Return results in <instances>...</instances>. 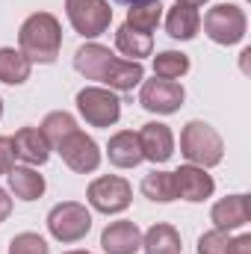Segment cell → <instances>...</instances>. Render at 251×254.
Returning <instances> with one entry per match:
<instances>
[{
    "label": "cell",
    "instance_id": "1",
    "mask_svg": "<svg viewBox=\"0 0 251 254\" xmlns=\"http://www.w3.org/2000/svg\"><path fill=\"white\" fill-rule=\"evenodd\" d=\"M18 51L30 63L51 65L63 51V24L51 12H33L18 30Z\"/></svg>",
    "mask_w": 251,
    "mask_h": 254
},
{
    "label": "cell",
    "instance_id": "2",
    "mask_svg": "<svg viewBox=\"0 0 251 254\" xmlns=\"http://www.w3.org/2000/svg\"><path fill=\"white\" fill-rule=\"evenodd\" d=\"M181 154L192 166L213 169V166H219L225 160V142H222L219 130L213 125L195 119L181 130Z\"/></svg>",
    "mask_w": 251,
    "mask_h": 254
},
{
    "label": "cell",
    "instance_id": "3",
    "mask_svg": "<svg viewBox=\"0 0 251 254\" xmlns=\"http://www.w3.org/2000/svg\"><path fill=\"white\" fill-rule=\"evenodd\" d=\"M48 231L57 243H80L92 231V210L80 201H63L48 213Z\"/></svg>",
    "mask_w": 251,
    "mask_h": 254
},
{
    "label": "cell",
    "instance_id": "4",
    "mask_svg": "<svg viewBox=\"0 0 251 254\" xmlns=\"http://www.w3.org/2000/svg\"><path fill=\"white\" fill-rule=\"evenodd\" d=\"M246 30H249V18L237 3H216L204 15V33L216 45H225V48L240 45L246 39Z\"/></svg>",
    "mask_w": 251,
    "mask_h": 254
},
{
    "label": "cell",
    "instance_id": "5",
    "mask_svg": "<svg viewBox=\"0 0 251 254\" xmlns=\"http://www.w3.org/2000/svg\"><path fill=\"white\" fill-rule=\"evenodd\" d=\"M77 113L92 127H113L122 119V101L107 86H86L77 92Z\"/></svg>",
    "mask_w": 251,
    "mask_h": 254
},
{
    "label": "cell",
    "instance_id": "6",
    "mask_svg": "<svg viewBox=\"0 0 251 254\" xmlns=\"http://www.w3.org/2000/svg\"><path fill=\"white\" fill-rule=\"evenodd\" d=\"M65 15L74 33H80L83 39H98L113 24L110 0H65Z\"/></svg>",
    "mask_w": 251,
    "mask_h": 254
},
{
    "label": "cell",
    "instance_id": "7",
    "mask_svg": "<svg viewBox=\"0 0 251 254\" xmlns=\"http://www.w3.org/2000/svg\"><path fill=\"white\" fill-rule=\"evenodd\" d=\"M86 201L92 210L104 213V216H116V213H125L133 201V187L127 184L125 178L119 175H101L89 184L86 190Z\"/></svg>",
    "mask_w": 251,
    "mask_h": 254
},
{
    "label": "cell",
    "instance_id": "8",
    "mask_svg": "<svg viewBox=\"0 0 251 254\" xmlns=\"http://www.w3.org/2000/svg\"><path fill=\"white\" fill-rule=\"evenodd\" d=\"M184 101H187V92L178 80H163V77L142 80V89H139L142 110L157 113V116H172L184 107Z\"/></svg>",
    "mask_w": 251,
    "mask_h": 254
},
{
    "label": "cell",
    "instance_id": "9",
    "mask_svg": "<svg viewBox=\"0 0 251 254\" xmlns=\"http://www.w3.org/2000/svg\"><path fill=\"white\" fill-rule=\"evenodd\" d=\"M54 151L63 157L65 166H68L71 172H77V175H92V172H98V166H101V148H98V142H95L92 136H86L83 130H74L71 136H65Z\"/></svg>",
    "mask_w": 251,
    "mask_h": 254
},
{
    "label": "cell",
    "instance_id": "10",
    "mask_svg": "<svg viewBox=\"0 0 251 254\" xmlns=\"http://www.w3.org/2000/svg\"><path fill=\"white\" fill-rule=\"evenodd\" d=\"M172 175H175V192H178V198H184L189 204H201V201H207L216 192V181L201 166L187 163V166H181Z\"/></svg>",
    "mask_w": 251,
    "mask_h": 254
},
{
    "label": "cell",
    "instance_id": "11",
    "mask_svg": "<svg viewBox=\"0 0 251 254\" xmlns=\"http://www.w3.org/2000/svg\"><path fill=\"white\" fill-rule=\"evenodd\" d=\"M139 148H142V160H151L154 166L169 163L175 154V133L163 122H148L139 130Z\"/></svg>",
    "mask_w": 251,
    "mask_h": 254
},
{
    "label": "cell",
    "instance_id": "12",
    "mask_svg": "<svg viewBox=\"0 0 251 254\" xmlns=\"http://www.w3.org/2000/svg\"><path fill=\"white\" fill-rule=\"evenodd\" d=\"M251 219V207H249V195L246 192H237V195H228V198H219L210 210V222L213 228L219 231H240L246 228Z\"/></svg>",
    "mask_w": 251,
    "mask_h": 254
},
{
    "label": "cell",
    "instance_id": "13",
    "mask_svg": "<svg viewBox=\"0 0 251 254\" xmlns=\"http://www.w3.org/2000/svg\"><path fill=\"white\" fill-rule=\"evenodd\" d=\"M12 148H15V160L27 163V166H33V169H36V166H45V163L51 160V151H54L39 127H21V130H15Z\"/></svg>",
    "mask_w": 251,
    "mask_h": 254
},
{
    "label": "cell",
    "instance_id": "14",
    "mask_svg": "<svg viewBox=\"0 0 251 254\" xmlns=\"http://www.w3.org/2000/svg\"><path fill=\"white\" fill-rule=\"evenodd\" d=\"M101 249L107 254H136L142 249V231L136 222L130 219H119L110 222L101 234Z\"/></svg>",
    "mask_w": 251,
    "mask_h": 254
},
{
    "label": "cell",
    "instance_id": "15",
    "mask_svg": "<svg viewBox=\"0 0 251 254\" xmlns=\"http://www.w3.org/2000/svg\"><path fill=\"white\" fill-rule=\"evenodd\" d=\"M113 57H116V54H113L107 45L86 42V45H80L77 54H74V68H77V74H83L86 80L104 83V74H107V68L113 63Z\"/></svg>",
    "mask_w": 251,
    "mask_h": 254
},
{
    "label": "cell",
    "instance_id": "16",
    "mask_svg": "<svg viewBox=\"0 0 251 254\" xmlns=\"http://www.w3.org/2000/svg\"><path fill=\"white\" fill-rule=\"evenodd\" d=\"M107 160L116 169H136L142 163V148H139V133L119 130L107 142Z\"/></svg>",
    "mask_w": 251,
    "mask_h": 254
},
{
    "label": "cell",
    "instance_id": "17",
    "mask_svg": "<svg viewBox=\"0 0 251 254\" xmlns=\"http://www.w3.org/2000/svg\"><path fill=\"white\" fill-rule=\"evenodd\" d=\"M145 80V68L136 60H122V57H113V63L104 74V86L113 89V92H133L136 86H142Z\"/></svg>",
    "mask_w": 251,
    "mask_h": 254
},
{
    "label": "cell",
    "instance_id": "18",
    "mask_svg": "<svg viewBox=\"0 0 251 254\" xmlns=\"http://www.w3.org/2000/svg\"><path fill=\"white\" fill-rule=\"evenodd\" d=\"M6 181H9V192L18 201H39L45 195V190H48L45 178L33 166H12L9 175H6Z\"/></svg>",
    "mask_w": 251,
    "mask_h": 254
},
{
    "label": "cell",
    "instance_id": "19",
    "mask_svg": "<svg viewBox=\"0 0 251 254\" xmlns=\"http://www.w3.org/2000/svg\"><path fill=\"white\" fill-rule=\"evenodd\" d=\"M181 234L169 222H157L142 234V252L145 254H181Z\"/></svg>",
    "mask_w": 251,
    "mask_h": 254
},
{
    "label": "cell",
    "instance_id": "20",
    "mask_svg": "<svg viewBox=\"0 0 251 254\" xmlns=\"http://www.w3.org/2000/svg\"><path fill=\"white\" fill-rule=\"evenodd\" d=\"M198 30H201V15H198V9L181 6V3H178L175 9H169V15H166V33H169L175 42H189V39H195Z\"/></svg>",
    "mask_w": 251,
    "mask_h": 254
},
{
    "label": "cell",
    "instance_id": "21",
    "mask_svg": "<svg viewBox=\"0 0 251 254\" xmlns=\"http://www.w3.org/2000/svg\"><path fill=\"white\" fill-rule=\"evenodd\" d=\"M116 48L125 54L127 60L142 63L145 57L154 54V39H151L148 33H139V30H133V27L122 24V27L116 30Z\"/></svg>",
    "mask_w": 251,
    "mask_h": 254
},
{
    "label": "cell",
    "instance_id": "22",
    "mask_svg": "<svg viewBox=\"0 0 251 254\" xmlns=\"http://www.w3.org/2000/svg\"><path fill=\"white\" fill-rule=\"evenodd\" d=\"M30 71H33V63L15 51V48H0V83L6 86H21L30 80Z\"/></svg>",
    "mask_w": 251,
    "mask_h": 254
},
{
    "label": "cell",
    "instance_id": "23",
    "mask_svg": "<svg viewBox=\"0 0 251 254\" xmlns=\"http://www.w3.org/2000/svg\"><path fill=\"white\" fill-rule=\"evenodd\" d=\"M160 21H163V3L160 0H142V3H133L130 9H127V27H133V30H139V33H154L157 27H160Z\"/></svg>",
    "mask_w": 251,
    "mask_h": 254
},
{
    "label": "cell",
    "instance_id": "24",
    "mask_svg": "<svg viewBox=\"0 0 251 254\" xmlns=\"http://www.w3.org/2000/svg\"><path fill=\"white\" fill-rule=\"evenodd\" d=\"M142 195L148 201H154V204H172L178 198V192H175V175L172 172H160V169L148 172L142 178Z\"/></svg>",
    "mask_w": 251,
    "mask_h": 254
},
{
    "label": "cell",
    "instance_id": "25",
    "mask_svg": "<svg viewBox=\"0 0 251 254\" xmlns=\"http://www.w3.org/2000/svg\"><path fill=\"white\" fill-rule=\"evenodd\" d=\"M39 130L45 133L48 145H51V148H57L65 136H71V133H74V130H80V127H77V119H74L71 113L57 110V113H48V116H45V122H42Z\"/></svg>",
    "mask_w": 251,
    "mask_h": 254
},
{
    "label": "cell",
    "instance_id": "26",
    "mask_svg": "<svg viewBox=\"0 0 251 254\" xmlns=\"http://www.w3.org/2000/svg\"><path fill=\"white\" fill-rule=\"evenodd\" d=\"M189 71V57L181 51H163L154 57V77L163 80H181Z\"/></svg>",
    "mask_w": 251,
    "mask_h": 254
},
{
    "label": "cell",
    "instance_id": "27",
    "mask_svg": "<svg viewBox=\"0 0 251 254\" xmlns=\"http://www.w3.org/2000/svg\"><path fill=\"white\" fill-rule=\"evenodd\" d=\"M9 254H51V246L45 243V237L24 231L9 240Z\"/></svg>",
    "mask_w": 251,
    "mask_h": 254
},
{
    "label": "cell",
    "instance_id": "28",
    "mask_svg": "<svg viewBox=\"0 0 251 254\" xmlns=\"http://www.w3.org/2000/svg\"><path fill=\"white\" fill-rule=\"evenodd\" d=\"M228 243H231V234L213 228L198 237V254H228Z\"/></svg>",
    "mask_w": 251,
    "mask_h": 254
},
{
    "label": "cell",
    "instance_id": "29",
    "mask_svg": "<svg viewBox=\"0 0 251 254\" xmlns=\"http://www.w3.org/2000/svg\"><path fill=\"white\" fill-rule=\"evenodd\" d=\"M15 166V148H12V136H0V175H9V169Z\"/></svg>",
    "mask_w": 251,
    "mask_h": 254
},
{
    "label": "cell",
    "instance_id": "30",
    "mask_svg": "<svg viewBox=\"0 0 251 254\" xmlns=\"http://www.w3.org/2000/svg\"><path fill=\"white\" fill-rule=\"evenodd\" d=\"M228 254H251V234L231 237V243H228Z\"/></svg>",
    "mask_w": 251,
    "mask_h": 254
},
{
    "label": "cell",
    "instance_id": "31",
    "mask_svg": "<svg viewBox=\"0 0 251 254\" xmlns=\"http://www.w3.org/2000/svg\"><path fill=\"white\" fill-rule=\"evenodd\" d=\"M9 213H12V198H9V192L0 187V225L9 219Z\"/></svg>",
    "mask_w": 251,
    "mask_h": 254
},
{
    "label": "cell",
    "instance_id": "32",
    "mask_svg": "<svg viewBox=\"0 0 251 254\" xmlns=\"http://www.w3.org/2000/svg\"><path fill=\"white\" fill-rule=\"evenodd\" d=\"M181 6H192V9H198V6H204L207 0H178Z\"/></svg>",
    "mask_w": 251,
    "mask_h": 254
},
{
    "label": "cell",
    "instance_id": "33",
    "mask_svg": "<svg viewBox=\"0 0 251 254\" xmlns=\"http://www.w3.org/2000/svg\"><path fill=\"white\" fill-rule=\"evenodd\" d=\"M65 254H92V252H86V249H74V252H65Z\"/></svg>",
    "mask_w": 251,
    "mask_h": 254
},
{
    "label": "cell",
    "instance_id": "34",
    "mask_svg": "<svg viewBox=\"0 0 251 254\" xmlns=\"http://www.w3.org/2000/svg\"><path fill=\"white\" fill-rule=\"evenodd\" d=\"M119 3H127V6H133V3H142V0H119Z\"/></svg>",
    "mask_w": 251,
    "mask_h": 254
},
{
    "label": "cell",
    "instance_id": "35",
    "mask_svg": "<svg viewBox=\"0 0 251 254\" xmlns=\"http://www.w3.org/2000/svg\"><path fill=\"white\" fill-rule=\"evenodd\" d=\"M0 119H3V98H0Z\"/></svg>",
    "mask_w": 251,
    "mask_h": 254
}]
</instances>
